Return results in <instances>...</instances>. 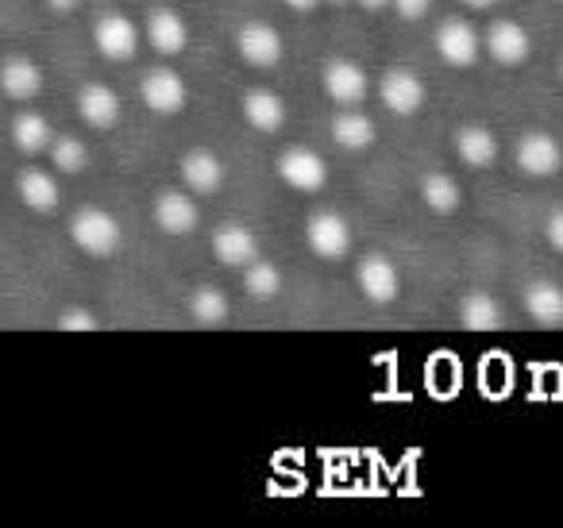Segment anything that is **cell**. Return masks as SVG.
<instances>
[{"instance_id": "cell-38", "label": "cell", "mask_w": 563, "mask_h": 528, "mask_svg": "<svg viewBox=\"0 0 563 528\" xmlns=\"http://www.w3.org/2000/svg\"><path fill=\"white\" fill-rule=\"evenodd\" d=\"M560 81H563V63H560Z\"/></svg>"}, {"instance_id": "cell-4", "label": "cell", "mask_w": 563, "mask_h": 528, "mask_svg": "<svg viewBox=\"0 0 563 528\" xmlns=\"http://www.w3.org/2000/svg\"><path fill=\"white\" fill-rule=\"evenodd\" d=\"M306 240H309V248H313L317 258H329V263H336V258H344L347 251H352V228H347V220L340 217V212L321 209V212H313V217H309Z\"/></svg>"}, {"instance_id": "cell-21", "label": "cell", "mask_w": 563, "mask_h": 528, "mask_svg": "<svg viewBox=\"0 0 563 528\" xmlns=\"http://www.w3.org/2000/svg\"><path fill=\"white\" fill-rule=\"evenodd\" d=\"M525 312H529L537 324H563V286L552 278H537L525 286Z\"/></svg>"}, {"instance_id": "cell-30", "label": "cell", "mask_w": 563, "mask_h": 528, "mask_svg": "<svg viewBox=\"0 0 563 528\" xmlns=\"http://www.w3.org/2000/svg\"><path fill=\"white\" fill-rule=\"evenodd\" d=\"M58 328H63V332H97L101 320H97V312H89L86 305H70V309L58 312Z\"/></svg>"}, {"instance_id": "cell-29", "label": "cell", "mask_w": 563, "mask_h": 528, "mask_svg": "<svg viewBox=\"0 0 563 528\" xmlns=\"http://www.w3.org/2000/svg\"><path fill=\"white\" fill-rule=\"evenodd\" d=\"M243 289L258 301H271V297L282 294V271L266 258H255V263L243 266Z\"/></svg>"}, {"instance_id": "cell-17", "label": "cell", "mask_w": 563, "mask_h": 528, "mask_svg": "<svg viewBox=\"0 0 563 528\" xmlns=\"http://www.w3.org/2000/svg\"><path fill=\"white\" fill-rule=\"evenodd\" d=\"M212 255L224 266H247L258 258V235L247 224H220L212 235Z\"/></svg>"}, {"instance_id": "cell-37", "label": "cell", "mask_w": 563, "mask_h": 528, "mask_svg": "<svg viewBox=\"0 0 563 528\" xmlns=\"http://www.w3.org/2000/svg\"><path fill=\"white\" fill-rule=\"evenodd\" d=\"M329 4H344V0H329Z\"/></svg>"}, {"instance_id": "cell-15", "label": "cell", "mask_w": 563, "mask_h": 528, "mask_svg": "<svg viewBox=\"0 0 563 528\" xmlns=\"http://www.w3.org/2000/svg\"><path fill=\"white\" fill-rule=\"evenodd\" d=\"M0 94L12 101H35L43 94V70L27 55H9L0 63Z\"/></svg>"}, {"instance_id": "cell-12", "label": "cell", "mask_w": 563, "mask_h": 528, "mask_svg": "<svg viewBox=\"0 0 563 528\" xmlns=\"http://www.w3.org/2000/svg\"><path fill=\"white\" fill-rule=\"evenodd\" d=\"M378 94H383V105L394 117H413L424 105V81L413 70H406V66H394L378 81Z\"/></svg>"}, {"instance_id": "cell-13", "label": "cell", "mask_w": 563, "mask_h": 528, "mask_svg": "<svg viewBox=\"0 0 563 528\" xmlns=\"http://www.w3.org/2000/svg\"><path fill=\"white\" fill-rule=\"evenodd\" d=\"M178 174H181V182H186L189 194L209 197V194H217V189L224 186V174L228 170H224V163H220L217 151L194 147V151H186V155H181Z\"/></svg>"}, {"instance_id": "cell-34", "label": "cell", "mask_w": 563, "mask_h": 528, "mask_svg": "<svg viewBox=\"0 0 563 528\" xmlns=\"http://www.w3.org/2000/svg\"><path fill=\"white\" fill-rule=\"evenodd\" d=\"M286 4H290L294 12H313L317 4H321V0H286Z\"/></svg>"}, {"instance_id": "cell-8", "label": "cell", "mask_w": 563, "mask_h": 528, "mask_svg": "<svg viewBox=\"0 0 563 528\" xmlns=\"http://www.w3.org/2000/svg\"><path fill=\"white\" fill-rule=\"evenodd\" d=\"M355 282H360V294L367 297L371 305H394L401 294V274L386 255L363 258L360 271H355Z\"/></svg>"}, {"instance_id": "cell-27", "label": "cell", "mask_w": 563, "mask_h": 528, "mask_svg": "<svg viewBox=\"0 0 563 528\" xmlns=\"http://www.w3.org/2000/svg\"><path fill=\"white\" fill-rule=\"evenodd\" d=\"M189 317H194L197 324H205V328H220L228 317H232L228 294H224V289H217V286L194 289V297H189Z\"/></svg>"}, {"instance_id": "cell-18", "label": "cell", "mask_w": 563, "mask_h": 528, "mask_svg": "<svg viewBox=\"0 0 563 528\" xmlns=\"http://www.w3.org/2000/svg\"><path fill=\"white\" fill-rule=\"evenodd\" d=\"M78 117L86 120L89 128H97V132H109V128H117V120H120L117 89L101 86V81H89V86H81L78 89Z\"/></svg>"}, {"instance_id": "cell-28", "label": "cell", "mask_w": 563, "mask_h": 528, "mask_svg": "<svg viewBox=\"0 0 563 528\" xmlns=\"http://www.w3.org/2000/svg\"><path fill=\"white\" fill-rule=\"evenodd\" d=\"M47 155H51V166H55L58 174H81L89 166V151L78 135H55L51 147H47Z\"/></svg>"}, {"instance_id": "cell-20", "label": "cell", "mask_w": 563, "mask_h": 528, "mask_svg": "<svg viewBox=\"0 0 563 528\" xmlns=\"http://www.w3.org/2000/svg\"><path fill=\"white\" fill-rule=\"evenodd\" d=\"M286 101H282L274 89H247L243 94V120H247L255 132L274 135L282 124H286Z\"/></svg>"}, {"instance_id": "cell-2", "label": "cell", "mask_w": 563, "mask_h": 528, "mask_svg": "<svg viewBox=\"0 0 563 528\" xmlns=\"http://www.w3.org/2000/svg\"><path fill=\"white\" fill-rule=\"evenodd\" d=\"M235 51H240L243 63L255 66V70H271V66H278L282 55H286V43H282L278 28L263 24V20H247V24H240V32H235Z\"/></svg>"}, {"instance_id": "cell-31", "label": "cell", "mask_w": 563, "mask_h": 528, "mask_svg": "<svg viewBox=\"0 0 563 528\" xmlns=\"http://www.w3.org/2000/svg\"><path fill=\"white\" fill-rule=\"evenodd\" d=\"M390 9L398 12L401 20H421L424 12L432 9V0H390Z\"/></svg>"}, {"instance_id": "cell-36", "label": "cell", "mask_w": 563, "mask_h": 528, "mask_svg": "<svg viewBox=\"0 0 563 528\" xmlns=\"http://www.w3.org/2000/svg\"><path fill=\"white\" fill-rule=\"evenodd\" d=\"M463 4H471V9H494L498 0H463Z\"/></svg>"}, {"instance_id": "cell-1", "label": "cell", "mask_w": 563, "mask_h": 528, "mask_svg": "<svg viewBox=\"0 0 563 528\" xmlns=\"http://www.w3.org/2000/svg\"><path fill=\"white\" fill-rule=\"evenodd\" d=\"M70 240H74V248H78L81 255L109 258V255H117V248H120V224H117V217H112V212L97 209V205H86V209L74 212Z\"/></svg>"}, {"instance_id": "cell-10", "label": "cell", "mask_w": 563, "mask_h": 528, "mask_svg": "<svg viewBox=\"0 0 563 528\" xmlns=\"http://www.w3.org/2000/svg\"><path fill=\"white\" fill-rule=\"evenodd\" d=\"M478 51H483V40H478V32L467 20H444V24L437 28V55L444 58L448 66H455V70L475 66Z\"/></svg>"}, {"instance_id": "cell-22", "label": "cell", "mask_w": 563, "mask_h": 528, "mask_svg": "<svg viewBox=\"0 0 563 528\" xmlns=\"http://www.w3.org/2000/svg\"><path fill=\"white\" fill-rule=\"evenodd\" d=\"M16 194H20V201H24V209L40 212V217L55 212L58 201H63V189H58L55 174H47V170H24L16 178Z\"/></svg>"}, {"instance_id": "cell-5", "label": "cell", "mask_w": 563, "mask_h": 528, "mask_svg": "<svg viewBox=\"0 0 563 528\" xmlns=\"http://www.w3.org/2000/svg\"><path fill=\"white\" fill-rule=\"evenodd\" d=\"M321 86H324V94H329L336 105H344V109L363 105V101H367V94H371L367 70H363L360 63H352V58H332V63L324 66V74H321Z\"/></svg>"}, {"instance_id": "cell-16", "label": "cell", "mask_w": 563, "mask_h": 528, "mask_svg": "<svg viewBox=\"0 0 563 528\" xmlns=\"http://www.w3.org/2000/svg\"><path fill=\"white\" fill-rule=\"evenodd\" d=\"M143 35H147L151 47H155L158 55H166V58L181 55V51L189 47V28L174 9H155V12H151L147 24H143Z\"/></svg>"}, {"instance_id": "cell-11", "label": "cell", "mask_w": 563, "mask_h": 528, "mask_svg": "<svg viewBox=\"0 0 563 528\" xmlns=\"http://www.w3.org/2000/svg\"><path fill=\"white\" fill-rule=\"evenodd\" d=\"M483 47L490 51V58L498 66H521L532 55V35L517 20H498V24L486 28Z\"/></svg>"}, {"instance_id": "cell-35", "label": "cell", "mask_w": 563, "mask_h": 528, "mask_svg": "<svg viewBox=\"0 0 563 528\" xmlns=\"http://www.w3.org/2000/svg\"><path fill=\"white\" fill-rule=\"evenodd\" d=\"M360 4H363L367 12H383L386 4H390V0H360Z\"/></svg>"}, {"instance_id": "cell-19", "label": "cell", "mask_w": 563, "mask_h": 528, "mask_svg": "<svg viewBox=\"0 0 563 528\" xmlns=\"http://www.w3.org/2000/svg\"><path fill=\"white\" fill-rule=\"evenodd\" d=\"M455 155H460V163H467L471 170H486V166H494L501 155L498 135L486 124H463L460 132H455Z\"/></svg>"}, {"instance_id": "cell-23", "label": "cell", "mask_w": 563, "mask_h": 528, "mask_svg": "<svg viewBox=\"0 0 563 528\" xmlns=\"http://www.w3.org/2000/svg\"><path fill=\"white\" fill-rule=\"evenodd\" d=\"M375 124H371V117H363V112L355 109H344L336 112V120H332V143H336L340 151H352V155H360V151L375 147Z\"/></svg>"}, {"instance_id": "cell-14", "label": "cell", "mask_w": 563, "mask_h": 528, "mask_svg": "<svg viewBox=\"0 0 563 528\" xmlns=\"http://www.w3.org/2000/svg\"><path fill=\"white\" fill-rule=\"evenodd\" d=\"M155 224L163 228L166 235H189V232H197V224H201V212H197V201L189 194L166 189V194H158V201H155Z\"/></svg>"}, {"instance_id": "cell-33", "label": "cell", "mask_w": 563, "mask_h": 528, "mask_svg": "<svg viewBox=\"0 0 563 528\" xmlns=\"http://www.w3.org/2000/svg\"><path fill=\"white\" fill-rule=\"evenodd\" d=\"M78 4H81V0H47V9L51 12H63V16H66V12L78 9Z\"/></svg>"}, {"instance_id": "cell-6", "label": "cell", "mask_w": 563, "mask_h": 528, "mask_svg": "<svg viewBox=\"0 0 563 528\" xmlns=\"http://www.w3.org/2000/svg\"><path fill=\"white\" fill-rule=\"evenodd\" d=\"M140 97L151 112H158V117H174V112L186 109L189 94H186V81H181L178 70H170V66H155V70L143 74Z\"/></svg>"}, {"instance_id": "cell-24", "label": "cell", "mask_w": 563, "mask_h": 528, "mask_svg": "<svg viewBox=\"0 0 563 528\" xmlns=\"http://www.w3.org/2000/svg\"><path fill=\"white\" fill-rule=\"evenodd\" d=\"M460 324L467 328V332H494V328H501L498 297L486 294V289H475V294H467L460 301Z\"/></svg>"}, {"instance_id": "cell-7", "label": "cell", "mask_w": 563, "mask_h": 528, "mask_svg": "<svg viewBox=\"0 0 563 528\" xmlns=\"http://www.w3.org/2000/svg\"><path fill=\"white\" fill-rule=\"evenodd\" d=\"M514 158L525 174H532V178H552V174L563 166V147L552 132H525L514 147Z\"/></svg>"}, {"instance_id": "cell-9", "label": "cell", "mask_w": 563, "mask_h": 528, "mask_svg": "<svg viewBox=\"0 0 563 528\" xmlns=\"http://www.w3.org/2000/svg\"><path fill=\"white\" fill-rule=\"evenodd\" d=\"M93 43L109 63H128V58H135V51H140V28L128 16H120V12H109V16L97 20Z\"/></svg>"}, {"instance_id": "cell-25", "label": "cell", "mask_w": 563, "mask_h": 528, "mask_svg": "<svg viewBox=\"0 0 563 528\" xmlns=\"http://www.w3.org/2000/svg\"><path fill=\"white\" fill-rule=\"evenodd\" d=\"M421 201L429 205L432 212H440V217H452L455 209L463 205V189H460V182L452 178V174H444V170H432V174H424L421 178Z\"/></svg>"}, {"instance_id": "cell-3", "label": "cell", "mask_w": 563, "mask_h": 528, "mask_svg": "<svg viewBox=\"0 0 563 528\" xmlns=\"http://www.w3.org/2000/svg\"><path fill=\"white\" fill-rule=\"evenodd\" d=\"M278 178L298 194H317L329 182V163L313 147H286L278 155Z\"/></svg>"}, {"instance_id": "cell-26", "label": "cell", "mask_w": 563, "mask_h": 528, "mask_svg": "<svg viewBox=\"0 0 563 528\" xmlns=\"http://www.w3.org/2000/svg\"><path fill=\"white\" fill-rule=\"evenodd\" d=\"M51 140H55V132H51L47 117H40V112H20L12 120V143L24 155H43L51 147Z\"/></svg>"}, {"instance_id": "cell-32", "label": "cell", "mask_w": 563, "mask_h": 528, "mask_svg": "<svg viewBox=\"0 0 563 528\" xmlns=\"http://www.w3.org/2000/svg\"><path fill=\"white\" fill-rule=\"evenodd\" d=\"M544 235H548V243H552L555 251L563 255V209H555L552 217H548V224H544Z\"/></svg>"}]
</instances>
